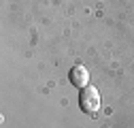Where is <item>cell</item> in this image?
I'll use <instances>...</instances> for the list:
<instances>
[{
  "label": "cell",
  "mask_w": 134,
  "mask_h": 128,
  "mask_svg": "<svg viewBox=\"0 0 134 128\" xmlns=\"http://www.w3.org/2000/svg\"><path fill=\"white\" fill-rule=\"evenodd\" d=\"M81 107L85 109L87 113L98 111V107H100V96H98V92H96L94 88H87L85 92H83V96H81Z\"/></svg>",
  "instance_id": "cell-1"
},
{
  "label": "cell",
  "mask_w": 134,
  "mask_h": 128,
  "mask_svg": "<svg viewBox=\"0 0 134 128\" xmlns=\"http://www.w3.org/2000/svg\"><path fill=\"white\" fill-rule=\"evenodd\" d=\"M72 83H75V86H85V83H87V71L81 68V66H77V68L72 71Z\"/></svg>",
  "instance_id": "cell-2"
}]
</instances>
